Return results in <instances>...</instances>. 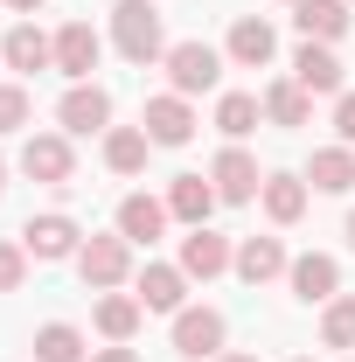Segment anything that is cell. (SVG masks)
I'll use <instances>...</instances> for the list:
<instances>
[{"mask_svg":"<svg viewBox=\"0 0 355 362\" xmlns=\"http://www.w3.org/2000/svg\"><path fill=\"white\" fill-rule=\"evenodd\" d=\"M112 49L139 63V70H153L161 56H168V21H161V7L153 0H112Z\"/></svg>","mask_w":355,"mask_h":362,"instance_id":"1","label":"cell"},{"mask_svg":"<svg viewBox=\"0 0 355 362\" xmlns=\"http://www.w3.org/2000/svg\"><path fill=\"white\" fill-rule=\"evenodd\" d=\"M223 49H209L202 35H188V42H168V56H161V70H168V90H181V98H202V90L223 84Z\"/></svg>","mask_w":355,"mask_h":362,"instance_id":"2","label":"cell"},{"mask_svg":"<svg viewBox=\"0 0 355 362\" xmlns=\"http://www.w3.org/2000/svg\"><path fill=\"white\" fill-rule=\"evenodd\" d=\"M77 279H84L91 293H119L126 279H133V244L112 230V237H84V251H77Z\"/></svg>","mask_w":355,"mask_h":362,"instance_id":"3","label":"cell"},{"mask_svg":"<svg viewBox=\"0 0 355 362\" xmlns=\"http://www.w3.org/2000/svg\"><path fill=\"white\" fill-rule=\"evenodd\" d=\"M21 251L35 265H63V258L84 251V230H77V216H63V209H42V216L21 223Z\"/></svg>","mask_w":355,"mask_h":362,"instance_id":"4","label":"cell"},{"mask_svg":"<svg viewBox=\"0 0 355 362\" xmlns=\"http://www.w3.org/2000/svg\"><path fill=\"white\" fill-rule=\"evenodd\" d=\"M223 341H230L223 307H181V314H175V356L181 362H216Z\"/></svg>","mask_w":355,"mask_h":362,"instance_id":"5","label":"cell"},{"mask_svg":"<svg viewBox=\"0 0 355 362\" xmlns=\"http://www.w3.org/2000/svg\"><path fill=\"white\" fill-rule=\"evenodd\" d=\"M56 126H63V133L70 139H105L112 133V90L105 84H70L63 90V98H56Z\"/></svg>","mask_w":355,"mask_h":362,"instance_id":"6","label":"cell"},{"mask_svg":"<svg viewBox=\"0 0 355 362\" xmlns=\"http://www.w3.org/2000/svg\"><path fill=\"white\" fill-rule=\"evenodd\" d=\"M139 126H146L153 146H188L202 119H195V98H181V90H153L146 112H139Z\"/></svg>","mask_w":355,"mask_h":362,"instance_id":"7","label":"cell"},{"mask_svg":"<svg viewBox=\"0 0 355 362\" xmlns=\"http://www.w3.org/2000/svg\"><path fill=\"white\" fill-rule=\"evenodd\" d=\"M21 175L49 181V188L77 181V146H70V133H28L21 139Z\"/></svg>","mask_w":355,"mask_h":362,"instance_id":"8","label":"cell"},{"mask_svg":"<svg viewBox=\"0 0 355 362\" xmlns=\"http://www.w3.org/2000/svg\"><path fill=\"white\" fill-rule=\"evenodd\" d=\"M0 70H14V77L56 70V35H42L35 21H14V28L0 35Z\"/></svg>","mask_w":355,"mask_h":362,"instance_id":"9","label":"cell"},{"mask_svg":"<svg viewBox=\"0 0 355 362\" xmlns=\"http://www.w3.org/2000/svg\"><path fill=\"white\" fill-rule=\"evenodd\" d=\"M98 63H105V35H98L91 21H63V28H56V70H63L70 84H91Z\"/></svg>","mask_w":355,"mask_h":362,"instance_id":"10","label":"cell"},{"mask_svg":"<svg viewBox=\"0 0 355 362\" xmlns=\"http://www.w3.org/2000/svg\"><path fill=\"white\" fill-rule=\"evenodd\" d=\"M181 272H188V279H202V286H209V279H223V272L237 265V244H230V237H223V230H188V237H181V258H175Z\"/></svg>","mask_w":355,"mask_h":362,"instance_id":"11","label":"cell"},{"mask_svg":"<svg viewBox=\"0 0 355 362\" xmlns=\"http://www.w3.org/2000/svg\"><path fill=\"white\" fill-rule=\"evenodd\" d=\"M286 286H293L300 307H327V300L342 293V265H334L327 251H300V258L286 265Z\"/></svg>","mask_w":355,"mask_h":362,"instance_id":"12","label":"cell"},{"mask_svg":"<svg viewBox=\"0 0 355 362\" xmlns=\"http://www.w3.org/2000/svg\"><path fill=\"white\" fill-rule=\"evenodd\" d=\"M293 84H307L313 98H342L349 90V70H342L334 42H300L293 49Z\"/></svg>","mask_w":355,"mask_h":362,"instance_id":"13","label":"cell"},{"mask_svg":"<svg viewBox=\"0 0 355 362\" xmlns=\"http://www.w3.org/2000/svg\"><path fill=\"white\" fill-rule=\"evenodd\" d=\"M209 181H216V195L230 202V209H237V202H258V188H265L258 160H251V153H244L237 139H230V146H223L216 160H209Z\"/></svg>","mask_w":355,"mask_h":362,"instance_id":"14","label":"cell"},{"mask_svg":"<svg viewBox=\"0 0 355 362\" xmlns=\"http://www.w3.org/2000/svg\"><path fill=\"white\" fill-rule=\"evenodd\" d=\"M223 56H230L237 70H272V56H279L272 21H265V14H237V21H230V42H223Z\"/></svg>","mask_w":355,"mask_h":362,"instance_id":"15","label":"cell"},{"mask_svg":"<svg viewBox=\"0 0 355 362\" xmlns=\"http://www.w3.org/2000/svg\"><path fill=\"white\" fill-rule=\"evenodd\" d=\"M216 181L209 175H175L168 181V216H175V223H188V230H202L209 223V216H216Z\"/></svg>","mask_w":355,"mask_h":362,"instance_id":"16","label":"cell"},{"mask_svg":"<svg viewBox=\"0 0 355 362\" xmlns=\"http://www.w3.org/2000/svg\"><path fill=\"white\" fill-rule=\"evenodd\" d=\"M175 223V216H168V195H146V188H139V195H126V202H119V237H126V244H161V230Z\"/></svg>","mask_w":355,"mask_h":362,"instance_id":"17","label":"cell"},{"mask_svg":"<svg viewBox=\"0 0 355 362\" xmlns=\"http://www.w3.org/2000/svg\"><path fill=\"white\" fill-rule=\"evenodd\" d=\"M133 286H139V307H146V314H181V307H188V286H195V279H188L181 265H146Z\"/></svg>","mask_w":355,"mask_h":362,"instance_id":"18","label":"cell"},{"mask_svg":"<svg viewBox=\"0 0 355 362\" xmlns=\"http://www.w3.org/2000/svg\"><path fill=\"white\" fill-rule=\"evenodd\" d=\"M286 265H293V258H286V244H279V237H244L230 272H237L244 286H272V279H286Z\"/></svg>","mask_w":355,"mask_h":362,"instance_id":"19","label":"cell"},{"mask_svg":"<svg viewBox=\"0 0 355 362\" xmlns=\"http://www.w3.org/2000/svg\"><path fill=\"white\" fill-rule=\"evenodd\" d=\"M293 21H300L307 42H342L349 21H355V7L349 0H293Z\"/></svg>","mask_w":355,"mask_h":362,"instance_id":"20","label":"cell"},{"mask_svg":"<svg viewBox=\"0 0 355 362\" xmlns=\"http://www.w3.org/2000/svg\"><path fill=\"white\" fill-rule=\"evenodd\" d=\"M307 181H313V195H349L355 188V146H313V160H307Z\"/></svg>","mask_w":355,"mask_h":362,"instance_id":"21","label":"cell"},{"mask_svg":"<svg viewBox=\"0 0 355 362\" xmlns=\"http://www.w3.org/2000/svg\"><path fill=\"white\" fill-rule=\"evenodd\" d=\"M258 126H265V98H258V90H223V98H216V133L223 139L244 146Z\"/></svg>","mask_w":355,"mask_h":362,"instance_id":"22","label":"cell"},{"mask_svg":"<svg viewBox=\"0 0 355 362\" xmlns=\"http://www.w3.org/2000/svg\"><path fill=\"white\" fill-rule=\"evenodd\" d=\"M98 334L105 341H133L139 334V320H146V307H139V293H98Z\"/></svg>","mask_w":355,"mask_h":362,"instance_id":"23","label":"cell"},{"mask_svg":"<svg viewBox=\"0 0 355 362\" xmlns=\"http://www.w3.org/2000/svg\"><path fill=\"white\" fill-rule=\"evenodd\" d=\"M313 119V90L307 84H293V77H279V84H265V126H307Z\"/></svg>","mask_w":355,"mask_h":362,"instance_id":"24","label":"cell"},{"mask_svg":"<svg viewBox=\"0 0 355 362\" xmlns=\"http://www.w3.org/2000/svg\"><path fill=\"white\" fill-rule=\"evenodd\" d=\"M258 202H265L272 223H300V216H307V175H265Z\"/></svg>","mask_w":355,"mask_h":362,"instance_id":"25","label":"cell"},{"mask_svg":"<svg viewBox=\"0 0 355 362\" xmlns=\"http://www.w3.org/2000/svg\"><path fill=\"white\" fill-rule=\"evenodd\" d=\"M146 153H153L146 126H112L105 133V168L112 175H146Z\"/></svg>","mask_w":355,"mask_h":362,"instance_id":"26","label":"cell"},{"mask_svg":"<svg viewBox=\"0 0 355 362\" xmlns=\"http://www.w3.org/2000/svg\"><path fill=\"white\" fill-rule=\"evenodd\" d=\"M35 362H91L84 327H70V320H49V327H35Z\"/></svg>","mask_w":355,"mask_h":362,"instance_id":"27","label":"cell"},{"mask_svg":"<svg viewBox=\"0 0 355 362\" xmlns=\"http://www.w3.org/2000/svg\"><path fill=\"white\" fill-rule=\"evenodd\" d=\"M320 341L327 349H355V293H334L320 307Z\"/></svg>","mask_w":355,"mask_h":362,"instance_id":"28","label":"cell"},{"mask_svg":"<svg viewBox=\"0 0 355 362\" xmlns=\"http://www.w3.org/2000/svg\"><path fill=\"white\" fill-rule=\"evenodd\" d=\"M28 119H35V98L21 77H7L0 84V133H28Z\"/></svg>","mask_w":355,"mask_h":362,"instance_id":"29","label":"cell"},{"mask_svg":"<svg viewBox=\"0 0 355 362\" xmlns=\"http://www.w3.org/2000/svg\"><path fill=\"white\" fill-rule=\"evenodd\" d=\"M28 251H21V237H0V293H21L28 286Z\"/></svg>","mask_w":355,"mask_h":362,"instance_id":"30","label":"cell"},{"mask_svg":"<svg viewBox=\"0 0 355 362\" xmlns=\"http://www.w3.org/2000/svg\"><path fill=\"white\" fill-rule=\"evenodd\" d=\"M334 133H342V146H355V90L334 98Z\"/></svg>","mask_w":355,"mask_h":362,"instance_id":"31","label":"cell"},{"mask_svg":"<svg viewBox=\"0 0 355 362\" xmlns=\"http://www.w3.org/2000/svg\"><path fill=\"white\" fill-rule=\"evenodd\" d=\"M91 362H139L133 341H112V349H91Z\"/></svg>","mask_w":355,"mask_h":362,"instance_id":"32","label":"cell"},{"mask_svg":"<svg viewBox=\"0 0 355 362\" xmlns=\"http://www.w3.org/2000/svg\"><path fill=\"white\" fill-rule=\"evenodd\" d=\"M0 7H7V14H21V21H35V14H42V0H0Z\"/></svg>","mask_w":355,"mask_h":362,"instance_id":"33","label":"cell"},{"mask_svg":"<svg viewBox=\"0 0 355 362\" xmlns=\"http://www.w3.org/2000/svg\"><path fill=\"white\" fill-rule=\"evenodd\" d=\"M216 362H258V356H244V349H223V356Z\"/></svg>","mask_w":355,"mask_h":362,"instance_id":"34","label":"cell"},{"mask_svg":"<svg viewBox=\"0 0 355 362\" xmlns=\"http://www.w3.org/2000/svg\"><path fill=\"white\" fill-rule=\"evenodd\" d=\"M342 237H349V251H355V209H349V230H342Z\"/></svg>","mask_w":355,"mask_h":362,"instance_id":"35","label":"cell"},{"mask_svg":"<svg viewBox=\"0 0 355 362\" xmlns=\"http://www.w3.org/2000/svg\"><path fill=\"white\" fill-rule=\"evenodd\" d=\"M0 195H7V160H0Z\"/></svg>","mask_w":355,"mask_h":362,"instance_id":"36","label":"cell"},{"mask_svg":"<svg viewBox=\"0 0 355 362\" xmlns=\"http://www.w3.org/2000/svg\"><path fill=\"white\" fill-rule=\"evenodd\" d=\"M293 362H313V356H293Z\"/></svg>","mask_w":355,"mask_h":362,"instance_id":"37","label":"cell"},{"mask_svg":"<svg viewBox=\"0 0 355 362\" xmlns=\"http://www.w3.org/2000/svg\"><path fill=\"white\" fill-rule=\"evenodd\" d=\"M349 7H355V0H349Z\"/></svg>","mask_w":355,"mask_h":362,"instance_id":"38","label":"cell"},{"mask_svg":"<svg viewBox=\"0 0 355 362\" xmlns=\"http://www.w3.org/2000/svg\"><path fill=\"white\" fill-rule=\"evenodd\" d=\"M349 362H355V356H349Z\"/></svg>","mask_w":355,"mask_h":362,"instance_id":"39","label":"cell"}]
</instances>
